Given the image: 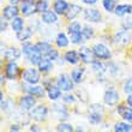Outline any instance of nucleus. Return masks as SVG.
Instances as JSON below:
<instances>
[{
  "label": "nucleus",
  "mask_w": 132,
  "mask_h": 132,
  "mask_svg": "<svg viewBox=\"0 0 132 132\" xmlns=\"http://www.w3.org/2000/svg\"><path fill=\"white\" fill-rule=\"evenodd\" d=\"M124 91L126 94H132V78H130L129 80H126L125 85H124Z\"/></svg>",
  "instance_id": "58836bf2"
},
{
  "label": "nucleus",
  "mask_w": 132,
  "mask_h": 132,
  "mask_svg": "<svg viewBox=\"0 0 132 132\" xmlns=\"http://www.w3.org/2000/svg\"><path fill=\"white\" fill-rule=\"evenodd\" d=\"M28 58H29V60H30V63H31L32 65H38V64H40V61L42 60L41 53L36 49V47H35V46H34V48H32L31 53L29 54Z\"/></svg>",
  "instance_id": "a211bd4d"
},
{
  "label": "nucleus",
  "mask_w": 132,
  "mask_h": 132,
  "mask_svg": "<svg viewBox=\"0 0 132 132\" xmlns=\"http://www.w3.org/2000/svg\"><path fill=\"white\" fill-rule=\"evenodd\" d=\"M38 67H40L41 72H48L53 67L52 61H51V59H42L40 61V64H38Z\"/></svg>",
  "instance_id": "393cba45"
},
{
  "label": "nucleus",
  "mask_w": 132,
  "mask_h": 132,
  "mask_svg": "<svg viewBox=\"0 0 132 132\" xmlns=\"http://www.w3.org/2000/svg\"><path fill=\"white\" fill-rule=\"evenodd\" d=\"M42 21L47 23V24H52V23H55L58 21V17H56V13L53 12V11H45L42 13Z\"/></svg>",
  "instance_id": "dca6fc26"
},
{
  "label": "nucleus",
  "mask_w": 132,
  "mask_h": 132,
  "mask_svg": "<svg viewBox=\"0 0 132 132\" xmlns=\"http://www.w3.org/2000/svg\"><path fill=\"white\" fill-rule=\"evenodd\" d=\"M80 11H82V9H80V6H78V5H75V4L69 5V9L66 11V17L69 18V19H73L76 16L79 14Z\"/></svg>",
  "instance_id": "f3484780"
},
{
  "label": "nucleus",
  "mask_w": 132,
  "mask_h": 132,
  "mask_svg": "<svg viewBox=\"0 0 132 132\" xmlns=\"http://www.w3.org/2000/svg\"><path fill=\"white\" fill-rule=\"evenodd\" d=\"M56 132H73V127L70 124H59Z\"/></svg>",
  "instance_id": "2f4dec72"
},
{
  "label": "nucleus",
  "mask_w": 132,
  "mask_h": 132,
  "mask_svg": "<svg viewBox=\"0 0 132 132\" xmlns=\"http://www.w3.org/2000/svg\"><path fill=\"white\" fill-rule=\"evenodd\" d=\"M132 12V6L131 5H119L115 7V14L121 17L126 13H131Z\"/></svg>",
  "instance_id": "412c9836"
},
{
  "label": "nucleus",
  "mask_w": 132,
  "mask_h": 132,
  "mask_svg": "<svg viewBox=\"0 0 132 132\" xmlns=\"http://www.w3.org/2000/svg\"><path fill=\"white\" fill-rule=\"evenodd\" d=\"M104 66L102 65V64H100L98 61H94L93 63V69H94V71L96 73H102L104 71V69H103Z\"/></svg>",
  "instance_id": "e433bc0d"
},
{
  "label": "nucleus",
  "mask_w": 132,
  "mask_h": 132,
  "mask_svg": "<svg viewBox=\"0 0 132 132\" xmlns=\"http://www.w3.org/2000/svg\"><path fill=\"white\" fill-rule=\"evenodd\" d=\"M127 103H129L130 106L132 107V94L129 95V97H127Z\"/></svg>",
  "instance_id": "c03bdc74"
},
{
  "label": "nucleus",
  "mask_w": 132,
  "mask_h": 132,
  "mask_svg": "<svg viewBox=\"0 0 132 132\" xmlns=\"http://www.w3.org/2000/svg\"><path fill=\"white\" fill-rule=\"evenodd\" d=\"M89 120H90V122H93V124H97V122L101 121V115L98 114V113H91V114L89 115Z\"/></svg>",
  "instance_id": "4c0bfd02"
},
{
  "label": "nucleus",
  "mask_w": 132,
  "mask_h": 132,
  "mask_svg": "<svg viewBox=\"0 0 132 132\" xmlns=\"http://www.w3.org/2000/svg\"><path fill=\"white\" fill-rule=\"evenodd\" d=\"M118 112L122 115V118L125 119L126 121L132 122V108H125L124 106H119Z\"/></svg>",
  "instance_id": "aec40b11"
},
{
  "label": "nucleus",
  "mask_w": 132,
  "mask_h": 132,
  "mask_svg": "<svg viewBox=\"0 0 132 132\" xmlns=\"http://www.w3.org/2000/svg\"><path fill=\"white\" fill-rule=\"evenodd\" d=\"M48 96L51 100H56L58 97H60V95H61V89L59 87H49L48 88Z\"/></svg>",
  "instance_id": "5701e85b"
},
{
  "label": "nucleus",
  "mask_w": 132,
  "mask_h": 132,
  "mask_svg": "<svg viewBox=\"0 0 132 132\" xmlns=\"http://www.w3.org/2000/svg\"><path fill=\"white\" fill-rule=\"evenodd\" d=\"M131 131V126L126 122H118L114 127V132H130Z\"/></svg>",
  "instance_id": "cd10ccee"
},
{
  "label": "nucleus",
  "mask_w": 132,
  "mask_h": 132,
  "mask_svg": "<svg viewBox=\"0 0 132 132\" xmlns=\"http://www.w3.org/2000/svg\"><path fill=\"white\" fill-rule=\"evenodd\" d=\"M56 45H58V47H66L69 45V40H67V37H66V35L64 32L58 34V36H56Z\"/></svg>",
  "instance_id": "bb28decb"
},
{
  "label": "nucleus",
  "mask_w": 132,
  "mask_h": 132,
  "mask_svg": "<svg viewBox=\"0 0 132 132\" xmlns=\"http://www.w3.org/2000/svg\"><path fill=\"white\" fill-rule=\"evenodd\" d=\"M69 32H82V27L78 22H73L69 27Z\"/></svg>",
  "instance_id": "72a5a7b5"
},
{
  "label": "nucleus",
  "mask_w": 132,
  "mask_h": 132,
  "mask_svg": "<svg viewBox=\"0 0 132 132\" xmlns=\"http://www.w3.org/2000/svg\"><path fill=\"white\" fill-rule=\"evenodd\" d=\"M83 73H84V69H75L71 72V78L75 83H80L82 78H83Z\"/></svg>",
  "instance_id": "4be33fe9"
},
{
  "label": "nucleus",
  "mask_w": 132,
  "mask_h": 132,
  "mask_svg": "<svg viewBox=\"0 0 132 132\" xmlns=\"http://www.w3.org/2000/svg\"><path fill=\"white\" fill-rule=\"evenodd\" d=\"M72 82H73L72 78H70L67 75H61V76L58 78L56 84H58V87L63 91H70V90H72V88H73Z\"/></svg>",
  "instance_id": "f03ea898"
},
{
  "label": "nucleus",
  "mask_w": 132,
  "mask_h": 132,
  "mask_svg": "<svg viewBox=\"0 0 132 132\" xmlns=\"http://www.w3.org/2000/svg\"><path fill=\"white\" fill-rule=\"evenodd\" d=\"M6 27H7L6 23L4 22V19H1V28H0V29H1V31H4V30H6Z\"/></svg>",
  "instance_id": "37998d69"
},
{
  "label": "nucleus",
  "mask_w": 132,
  "mask_h": 132,
  "mask_svg": "<svg viewBox=\"0 0 132 132\" xmlns=\"http://www.w3.org/2000/svg\"><path fill=\"white\" fill-rule=\"evenodd\" d=\"M18 71H19V69H18L17 64H14L13 61H11V63H9L6 66V77L9 79H13L18 75Z\"/></svg>",
  "instance_id": "ddd939ff"
},
{
  "label": "nucleus",
  "mask_w": 132,
  "mask_h": 132,
  "mask_svg": "<svg viewBox=\"0 0 132 132\" xmlns=\"http://www.w3.org/2000/svg\"><path fill=\"white\" fill-rule=\"evenodd\" d=\"M23 79L29 84H36L40 80V75L35 69H28L23 72Z\"/></svg>",
  "instance_id": "7ed1b4c3"
},
{
  "label": "nucleus",
  "mask_w": 132,
  "mask_h": 132,
  "mask_svg": "<svg viewBox=\"0 0 132 132\" xmlns=\"http://www.w3.org/2000/svg\"><path fill=\"white\" fill-rule=\"evenodd\" d=\"M64 101L67 102V103H72V102H75V98L71 95H66V96H64Z\"/></svg>",
  "instance_id": "a19ab883"
},
{
  "label": "nucleus",
  "mask_w": 132,
  "mask_h": 132,
  "mask_svg": "<svg viewBox=\"0 0 132 132\" xmlns=\"http://www.w3.org/2000/svg\"><path fill=\"white\" fill-rule=\"evenodd\" d=\"M36 4H37V1H35V0H23L21 5V12L24 16H30L34 12H37Z\"/></svg>",
  "instance_id": "f257e3e1"
},
{
  "label": "nucleus",
  "mask_w": 132,
  "mask_h": 132,
  "mask_svg": "<svg viewBox=\"0 0 132 132\" xmlns=\"http://www.w3.org/2000/svg\"><path fill=\"white\" fill-rule=\"evenodd\" d=\"M35 104V98L32 97V95H28V96H23L19 100V106L23 109H30L34 107Z\"/></svg>",
  "instance_id": "9b49d317"
},
{
  "label": "nucleus",
  "mask_w": 132,
  "mask_h": 132,
  "mask_svg": "<svg viewBox=\"0 0 132 132\" xmlns=\"http://www.w3.org/2000/svg\"><path fill=\"white\" fill-rule=\"evenodd\" d=\"M84 18L89 22H100L101 21V13L95 9H88L84 11Z\"/></svg>",
  "instance_id": "6e6552de"
},
{
  "label": "nucleus",
  "mask_w": 132,
  "mask_h": 132,
  "mask_svg": "<svg viewBox=\"0 0 132 132\" xmlns=\"http://www.w3.org/2000/svg\"><path fill=\"white\" fill-rule=\"evenodd\" d=\"M93 51H94L95 56L98 58V59H109L111 58V52L104 45L98 43L93 48Z\"/></svg>",
  "instance_id": "20e7f679"
},
{
  "label": "nucleus",
  "mask_w": 132,
  "mask_h": 132,
  "mask_svg": "<svg viewBox=\"0 0 132 132\" xmlns=\"http://www.w3.org/2000/svg\"><path fill=\"white\" fill-rule=\"evenodd\" d=\"M103 98H104V102H106L107 104H109V106H114V104H117L119 102L120 96H119V94L114 90V89H109V90L106 91Z\"/></svg>",
  "instance_id": "423d86ee"
},
{
  "label": "nucleus",
  "mask_w": 132,
  "mask_h": 132,
  "mask_svg": "<svg viewBox=\"0 0 132 132\" xmlns=\"http://www.w3.org/2000/svg\"><path fill=\"white\" fill-rule=\"evenodd\" d=\"M32 48H34V46H32L31 43H29V42L24 43V45H23V54H25L27 56H29V54L31 53Z\"/></svg>",
  "instance_id": "c9c22d12"
},
{
  "label": "nucleus",
  "mask_w": 132,
  "mask_h": 132,
  "mask_svg": "<svg viewBox=\"0 0 132 132\" xmlns=\"http://www.w3.org/2000/svg\"><path fill=\"white\" fill-rule=\"evenodd\" d=\"M21 1V0H10V3L12 4V5H16V4H18Z\"/></svg>",
  "instance_id": "a18cd8bd"
},
{
  "label": "nucleus",
  "mask_w": 132,
  "mask_h": 132,
  "mask_svg": "<svg viewBox=\"0 0 132 132\" xmlns=\"http://www.w3.org/2000/svg\"><path fill=\"white\" fill-rule=\"evenodd\" d=\"M35 47H36V49H37L38 52L41 53L42 56H47L49 54V52L52 51L51 45L47 43V42H37V43L35 45Z\"/></svg>",
  "instance_id": "2eb2a0df"
},
{
  "label": "nucleus",
  "mask_w": 132,
  "mask_h": 132,
  "mask_svg": "<svg viewBox=\"0 0 132 132\" xmlns=\"http://www.w3.org/2000/svg\"><path fill=\"white\" fill-rule=\"evenodd\" d=\"M130 38H131V32H129V29H125V30H121L120 32L117 34L115 42L120 43V45H126L130 42Z\"/></svg>",
  "instance_id": "1a4fd4ad"
},
{
  "label": "nucleus",
  "mask_w": 132,
  "mask_h": 132,
  "mask_svg": "<svg viewBox=\"0 0 132 132\" xmlns=\"http://www.w3.org/2000/svg\"><path fill=\"white\" fill-rule=\"evenodd\" d=\"M19 55H21V52H19V49L17 48H10L7 49L6 53H5V58H6V60H9V61H14L16 59H18L19 58Z\"/></svg>",
  "instance_id": "6ab92c4d"
},
{
  "label": "nucleus",
  "mask_w": 132,
  "mask_h": 132,
  "mask_svg": "<svg viewBox=\"0 0 132 132\" xmlns=\"http://www.w3.org/2000/svg\"><path fill=\"white\" fill-rule=\"evenodd\" d=\"M65 59L67 63L70 64H77L78 63V60H79V56H78V54H77L75 51H69V52H66L65 54Z\"/></svg>",
  "instance_id": "b1692460"
},
{
  "label": "nucleus",
  "mask_w": 132,
  "mask_h": 132,
  "mask_svg": "<svg viewBox=\"0 0 132 132\" xmlns=\"http://www.w3.org/2000/svg\"><path fill=\"white\" fill-rule=\"evenodd\" d=\"M82 35H83V38H90L94 35V31L89 27H84L83 30H82Z\"/></svg>",
  "instance_id": "f704fd0d"
},
{
  "label": "nucleus",
  "mask_w": 132,
  "mask_h": 132,
  "mask_svg": "<svg viewBox=\"0 0 132 132\" xmlns=\"http://www.w3.org/2000/svg\"><path fill=\"white\" fill-rule=\"evenodd\" d=\"M10 132H19V131H18V129H11Z\"/></svg>",
  "instance_id": "49530a36"
},
{
  "label": "nucleus",
  "mask_w": 132,
  "mask_h": 132,
  "mask_svg": "<svg viewBox=\"0 0 132 132\" xmlns=\"http://www.w3.org/2000/svg\"><path fill=\"white\" fill-rule=\"evenodd\" d=\"M94 51H91V49L87 48V47H82V48L79 49V56H80V59L83 60L84 63H94L95 60H94Z\"/></svg>",
  "instance_id": "0eeeda50"
},
{
  "label": "nucleus",
  "mask_w": 132,
  "mask_h": 132,
  "mask_svg": "<svg viewBox=\"0 0 132 132\" xmlns=\"http://www.w3.org/2000/svg\"><path fill=\"white\" fill-rule=\"evenodd\" d=\"M3 13H4V17L6 19H14L18 14V9L14 5H10V6H6L4 9Z\"/></svg>",
  "instance_id": "f8f14e48"
},
{
  "label": "nucleus",
  "mask_w": 132,
  "mask_h": 132,
  "mask_svg": "<svg viewBox=\"0 0 132 132\" xmlns=\"http://www.w3.org/2000/svg\"><path fill=\"white\" fill-rule=\"evenodd\" d=\"M70 34V38L72 43H80V41L83 40V35L82 32H69Z\"/></svg>",
  "instance_id": "c756f323"
},
{
  "label": "nucleus",
  "mask_w": 132,
  "mask_h": 132,
  "mask_svg": "<svg viewBox=\"0 0 132 132\" xmlns=\"http://www.w3.org/2000/svg\"><path fill=\"white\" fill-rule=\"evenodd\" d=\"M24 90L28 93L29 95H32V96H36V97H43L46 94L45 89L42 87H23Z\"/></svg>",
  "instance_id": "9d476101"
},
{
  "label": "nucleus",
  "mask_w": 132,
  "mask_h": 132,
  "mask_svg": "<svg viewBox=\"0 0 132 132\" xmlns=\"http://www.w3.org/2000/svg\"><path fill=\"white\" fill-rule=\"evenodd\" d=\"M30 36H31V30H30L29 28L22 29L19 32H17V38L19 40V41H27Z\"/></svg>",
  "instance_id": "a878e982"
},
{
  "label": "nucleus",
  "mask_w": 132,
  "mask_h": 132,
  "mask_svg": "<svg viewBox=\"0 0 132 132\" xmlns=\"http://www.w3.org/2000/svg\"><path fill=\"white\" fill-rule=\"evenodd\" d=\"M58 55H59V53H58V51H55V49H53L49 52V54L47 56H48V59H52V60H55L58 59Z\"/></svg>",
  "instance_id": "ea45409f"
},
{
  "label": "nucleus",
  "mask_w": 132,
  "mask_h": 132,
  "mask_svg": "<svg viewBox=\"0 0 132 132\" xmlns=\"http://www.w3.org/2000/svg\"><path fill=\"white\" fill-rule=\"evenodd\" d=\"M84 4H88V5H95L97 0H82Z\"/></svg>",
  "instance_id": "79ce46f5"
},
{
  "label": "nucleus",
  "mask_w": 132,
  "mask_h": 132,
  "mask_svg": "<svg viewBox=\"0 0 132 132\" xmlns=\"http://www.w3.org/2000/svg\"><path fill=\"white\" fill-rule=\"evenodd\" d=\"M12 28H13V30L16 32H19L22 29H23V19L16 17L13 21H12Z\"/></svg>",
  "instance_id": "c85d7f7f"
},
{
  "label": "nucleus",
  "mask_w": 132,
  "mask_h": 132,
  "mask_svg": "<svg viewBox=\"0 0 132 132\" xmlns=\"http://www.w3.org/2000/svg\"><path fill=\"white\" fill-rule=\"evenodd\" d=\"M103 7L108 12L115 10V1L114 0H103Z\"/></svg>",
  "instance_id": "473e14b6"
},
{
  "label": "nucleus",
  "mask_w": 132,
  "mask_h": 132,
  "mask_svg": "<svg viewBox=\"0 0 132 132\" xmlns=\"http://www.w3.org/2000/svg\"><path fill=\"white\" fill-rule=\"evenodd\" d=\"M47 7H48V3L46 0H38L37 4H36V11L37 12H45V11H47Z\"/></svg>",
  "instance_id": "7c9ffc66"
},
{
  "label": "nucleus",
  "mask_w": 132,
  "mask_h": 132,
  "mask_svg": "<svg viewBox=\"0 0 132 132\" xmlns=\"http://www.w3.org/2000/svg\"><path fill=\"white\" fill-rule=\"evenodd\" d=\"M48 114V109L46 106H38V107L34 108L31 112V117L32 119L35 120H37V121H42V120H45L46 117Z\"/></svg>",
  "instance_id": "39448f33"
},
{
  "label": "nucleus",
  "mask_w": 132,
  "mask_h": 132,
  "mask_svg": "<svg viewBox=\"0 0 132 132\" xmlns=\"http://www.w3.org/2000/svg\"><path fill=\"white\" fill-rule=\"evenodd\" d=\"M54 11H55V13L58 14H64L66 13V11L69 9V5L66 3L65 0H55V3H54Z\"/></svg>",
  "instance_id": "4468645a"
}]
</instances>
